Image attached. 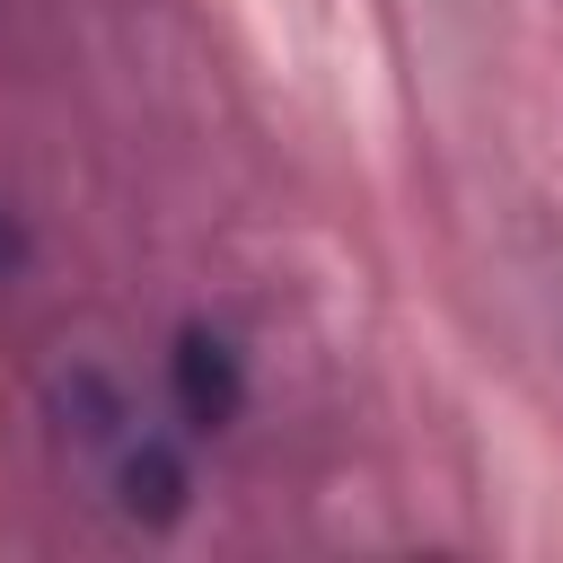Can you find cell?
<instances>
[{
  "mask_svg": "<svg viewBox=\"0 0 563 563\" xmlns=\"http://www.w3.org/2000/svg\"><path fill=\"white\" fill-rule=\"evenodd\" d=\"M176 396H185L194 422H229L238 413V361H229L220 334H185L176 343Z\"/></svg>",
  "mask_w": 563,
  "mask_h": 563,
  "instance_id": "6da1fadb",
  "label": "cell"
}]
</instances>
